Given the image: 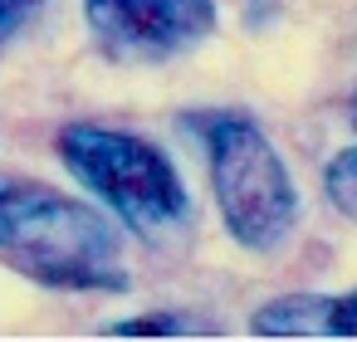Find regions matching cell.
Returning a JSON list of instances; mask_svg holds the SVG:
<instances>
[{
    "label": "cell",
    "mask_w": 357,
    "mask_h": 342,
    "mask_svg": "<svg viewBox=\"0 0 357 342\" xmlns=\"http://www.w3.org/2000/svg\"><path fill=\"white\" fill-rule=\"evenodd\" d=\"M323 191H328V201H333L342 215L357 220V147H342V152L323 166Z\"/></svg>",
    "instance_id": "6"
},
{
    "label": "cell",
    "mask_w": 357,
    "mask_h": 342,
    "mask_svg": "<svg viewBox=\"0 0 357 342\" xmlns=\"http://www.w3.org/2000/svg\"><path fill=\"white\" fill-rule=\"evenodd\" d=\"M347 118H352V127H357V93H352V103H347Z\"/></svg>",
    "instance_id": "9"
},
{
    "label": "cell",
    "mask_w": 357,
    "mask_h": 342,
    "mask_svg": "<svg viewBox=\"0 0 357 342\" xmlns=\"http://www.w3.org/2000/svg\"><path fill=\"white\" fill-rule=\"evenodd\" d=\"M103 332L108 337H186V332H211V327L186 322L181 313H172V318H128V322H113Z\"/></svg>",
    "instance_id": "7"
},
{
    "label": "cell",
    "mask_w": 357,
    "mask_h": 342,
    "mask_svg": "<svg viewBox=\"0 0 357 342\" xmlns=\"http://www.w3.org/2000/svg\"><path fill=\"white\" fill-rule=\"evenodd\" d=\"M255 337H357V288L352 293H284L255 308Z\"/></svg>",
    "instance_id": "5"
},
{
    "label": "cell",
    "mask_w": 357,
    "mask_h": 342,
    "mask_svg": "<svg viewBox=\"0 0 357 342\" xmlns=\"http://www.w3.org/2000/svg\"><path fill=\"white\" fill-rule=\"evenodd\" d=\"M191 132L206 147L211 191L230 240L255 254L279 249L298 225V191L259 123L245 113H191Z\"/></svg>",
    "instance_id": "3"
},
{
    "label": "cell",
    "mask_w": 357,
    "mask_h": 342,
    "mask_svg": "<svg viewBox=\"0 0 357 342\" xmlns=\"http://www.w3.org/2000/svg\"><path fill=\"white\" fill-rule=\"evenodd\" d=\"M0 254L20 274L54 288H128L118 230L93 205L40 181L0 176Z\"/></svg>",
    "instance_id": "1"
},
{
    "label": "cell",
    "mask_w": 357,
    "mask_h": 342,
    "mask_svg": "<svg viewBox=\"0 0 357 342\" xmlns=\"http://www.w3.org/2000/svg\"><path fill=\"white\" fill-rule=\"evenodd\" d=\"M40 6H45V0H0V49L20 35V25H25Z\"/></svg>",
    "instance_id": "8"
},
{
    "label": "cell",
    "mask_w": 357,
    "mask_h": 342,
    "mask_svg": "<svg viewBox=\"0 0 357 342\" xmlns=\"http://www.w3.org/2000/svg\"><path fill=\"white\" fill-rule=\"evenodd\" d=\"M54 152L69 166V176L89 196H98L132 235L167 240L186 225V181L157 142L103 123H64L54 132Z\"/></svg>",
    "instance_id": "2"
},
{
    "label": "cell",
    "mask_w": 357,
    "mask_h": 342,
    "mask_svg": "<svg viewBox=\"0 0 357 342\" xmlns=\"http://www.w3.org/2000/svg\"><path fill=\"white\" fill-rule=\"evenodd\" d=\"M93 40L128 64H162L215 30V0H84Z\"/></svg>",
    "instance_id": "4"
}]
</instances>
